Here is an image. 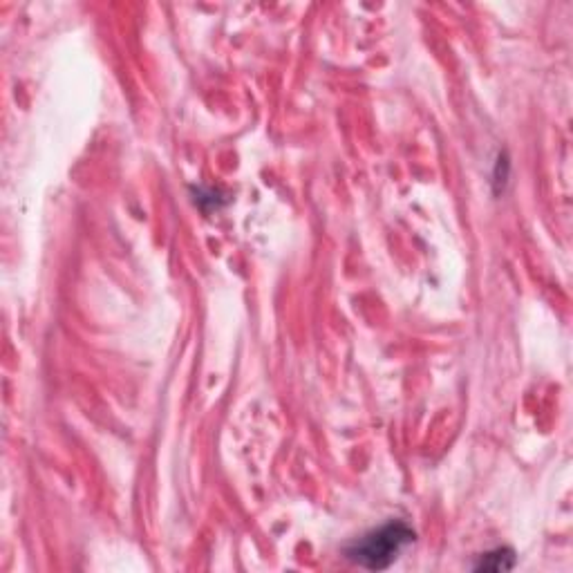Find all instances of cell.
Returning a JSON list of instances; mask_svg holds the SVG:
<instances>
[{
    "instance_id": "cell-1",
    "label": "cell",
    "mask_w": 573,
    "mask_h": 573,
    "mask_svg": "<svg viewBox=\"0 0 573 573\" xmlns=\"http://www.w3.org/2000/svg\"><path fill=\"white\" fill-rule=\"evenodd\" d=\"M410 542H415V531L403 522H390L352 542L345 556L365 569H388Z\"/></svg>"
},
{
    "instance_id": "cell-2",
    "label": "cell",
    "mask_w": 573,
    "mask_h": 573,
    "mask_svg": "<svg viewBox=\"0 0 573 573\" xmlns=\"http://www.w3.org/2000/svg\"><path fill=\"white\" fill-rule=\"evenodd\" d=\"M515 565V556L509 549H497L493 553H486L482 556V562L475 569H491V571H504L511 569Z\"/></svg>"
}]
</instances>
